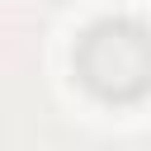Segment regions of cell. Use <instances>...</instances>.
I'll return each instance as SVG.
<instances>
[{"label":"cell","instance_id":"1","mask_svg":"<svg viewBox=\"0 0 151 151\" xmlns=\"http://www.w3.org/2000/svg\"><path fill=\"white\" fill-rule=\"evenodd\" d=\"M76 76L99 99H137L151 90V33L132 19H99L76 47Z\"/></svg>","mask_w":151,"mask_h":151}]
</instances>
